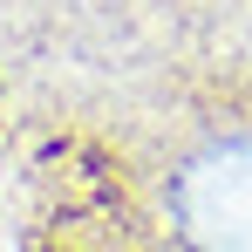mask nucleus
Returning a JSON list of instances; mask_svg holds the SVG:
<instances>
[{
  "label": "nucleus",
  "mask_w": 252,
  "mask_h": 252,
  "mask_svg": "<svg viewBox=\"0 0 252 252\" xmlns=\"http://www.w3.org/2000/svg\"><path fill=\"white\" fill-rule=\"evenodd\" d=\"M170 218L191 252H252V129H225L184 157Z\"/></svg>",
  "instance_id": "f257e3e1"
}]
</instances>
